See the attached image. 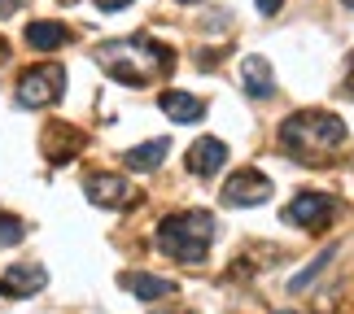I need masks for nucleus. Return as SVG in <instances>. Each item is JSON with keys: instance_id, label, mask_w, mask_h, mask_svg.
<instances>
[{"instance_id": "f257e3e1", "label": "nucleus", "mask_w": 354, "mask_h": 314, "mask_svg": "<svg viewBox=\"0 0 354 314\" xmlns=\"http://www.w3.org/2000/svg\"><path fill=\"white\" fill-rule=\"evenodd\" d=\"M97 61L114 84H127V88H149L153 79H162L171 70V52L162 44H153L149 35L110 39V44L97 48Z\"/></svg>"}, {"instance_id": "f03ea898", "label": "nucleus", "mask_w": 354, "mask_h": 314, "mask_svg": "<svg viewBox=\"0 0 354 314\" xmlns=\"http://www.w3.org/2000/svg\"><path fill=\"white\" fill-rule=\"evenodd\" d=\"M346 140V127L337 114H324V109H302V114H293L289 122L280 127V144L284 153L306 161V166H324L337 144Z\"/></svg>"}, {"instance_id": "7ed1b4c3", "label": "nucleus", "mask_w": 354, "mask_h": 314, "mask_svg": "<svg viewBox=\"0 0 354 314\" xmlns=\"http://www.w3.org/2000/svg\"><path fill=\"white\" fill-rule=\"evenodd\" d=\"M210 240H214V218L206 210L171 214V218H162V227H158V249L167 257H175V262H188V266L206 262Z\"/></svg>"}, {"instance_id": "20e7f679", "label": "nucleus", "mask_w": 354, "mask_h": 314, "mask_svg": "<svg viewBox=\"0 0 354 314\" xmlns=\"http://www.w3.org/2000/svg\"><path fill=\"white\" fill-rule=\"evenodd\" d=\"M62 92H66V70H62L57 61H44V66L22 70L13 101H18L22 109H44V105H53V101H62Z\"/></svg>"}, {"instance_id": "39448f33", "label": "nucleus", "mask_w": 354, "mask_h": 314, "mask_svg": "<svg viewBox=\"0 0 354 314\" xmlns=\"http://www.w3.org/2000/svg\"><path fill=\"white\" fill-rule=\"evenodd\" d=\"M333 210H337V197H328V193H297L289 201V210H284V223L306 227V231H324Z\"/></svg>"}, {"instance_id": "423d86ee", "label": "nucleus", "mask_w": 354, "mask_h": 314, "mask_svg": "<svg viewBox=\"0 0 354 314\" xmlns=\"http://www.w3.org/2000/svg\"><path fill=\"white\" fill-rule=\"evenodd\" d=\"M271 197V179L263 170H236L232 179L223 184V206L232 210H245V206H263Z\"/></svg>"}, {"instance_id": "0eeeda50", "label": "nucleus", "mask_w": 354, "mask_h": 314, "mask_svg": "<svg viewBox=\"0 0 354 314\" xmlns=\"http://www.w3.org/2000/svg\"><path fill=\"white\" fill-rule=\"evenodd\" d=\"M84 193H88L92 206H105V210H122V206H131V201H136L131 184L122 179V175H88Z\"/></svg>"}, {"instance_id": "6e6552de", "label": "nucleus", "mask_w": 354, "mask_h": 314, "mask_svg": "<svg viewBox=\"0 0 354 314\" xmlns=\"http://www.w3.org/2000/svg\"><path fill=\"white\" fill-rule=\"evenodd\" d=\"M44 284H48V271L39 262H18V266H9L5 275H0V293L5 297H35Z\"/></svg>"}, {"instance_id": "1a4fd4ad", "label": "nucleus", "mask_w": 354, "mask_h": 314, "mask_svg": "<svg viewBox=\"0 0 354 314\" xmlns=\"http://www.w3.org/2000/svg\"><path fill=\"white\" fill-rule=\"evenodd\" d=\"M227 161V144L214 140V135H201V140L188 148V170L197 175V179H210V175H219Z\"/></svg>"}, {"instance_id": "9d476101", "label": "nucleus", "mask_w": 354, "mask_h": 314, "mask_svg": "<svg viewBox=\"0 0 354 314\" xmlns=\"http://www.w3.org/2000/svg\"><path fill=\"white\" fill-rule=\"evenodd\" d=\"M122 288H127L131 297H140V302H162V297H171L175 293V284L171 279H162V275H145V271H127V275L118 279Z\"/></svg>"}, {"instance_id": "9b49d317", "label": "nucleus", "mask_w": 354, "mask_h": 314, "mask_svg": "<svg viewBox=\"0 0 354 314\" xmlns=\"http://www.w3.org/2000/svg\"><path fill=\"white\" fill-rule=\"evenodd\" d=\"M162 114H167L171 122H201L206 118V105H201L197 97H188V92H162Z\"/></svg>"}, {"instance_id": "f8f14e48", "label": "nucleus", "mask_w": 354, "mask_h": 314, "mask_svg": "<svg viewBox=\"0 0 354 314\" xmlns=\"http://www.w3.org/2000/svg\"><path fill=\"white\" fill-rule=\"evenodd\" d=\"M241 84L250 97H271V88H276V75H271V66L263 57H245L241 61Z\"/></svg>"}, {"instance_id": "ddd939ff", "label": "nucleus", "mask_w": 354, "mask_h": 314, "mask_svg": "<svg viewBox=\"0 0 354 314\" xmlns=\"http://www.w3.org/2000/svg\"><path fill=\"white\" fill-rule=\"evenodd\" d=\"M66 39H71V31H66L62 22H31L26 26V44L39 48V52H48V48H62Z\"/></svg>"}, {"instance_id": "4468645a", "label": "nucleus", "mask_w": 354, "mask_h": 314, "mask_svg": "<svg viewBox=\"0 0 354 314\" xmlns=\"http://www.w3.org/2000/svg\"><path fill=\"white\" fill-rule=\"evenodd\" d=\"M167 153H171V144H167V140H149V144L127 148V157H122V161H127L131 170H158Z\"/></svg>"}, {"instance_id": "2eb2a0df", "label": "nucleus", "mask_w": 354, "mask_h": 314, "mask_svg": "<svg viewBox=\"0 0 354 314\" xmlns=\"http://www.w3.org/2000/svg\"><path fill=\"white\" fill-rule=\"evenodd\" d=\"M79 144H84V135H79L75 127H53L48 131V161H71L75 153H79Z\"/></svg>"}, {"instance_id": "dca6fc26", "label": "nucleus", "mask_w": 354, "mask_h": 314, "mask_svg": "<svg viewBox=\"0 0 354 314\" xmlns=\"http://www.w3.org/2000/svg\"><path fill=\"white\" fill-rule=\"evenodd\" d=\"M26 236V227H22V218H13L0 210V249H9V244H18Z\"/></svg>"}, {"instance_id": "f3484780", "label": "nucleus", "mask_w": 354, "mask_h": 314, "mask_svg": "<svg viewBox=\"0 0 354 314\" xmlns=\"http://www.w3.org/2000/svg\"><path fill=\"white\" fill-rule=\"evenodd\" d=\"M26 0H0V18H9V13H18Z\"/></svg>"}, {"instance_id": "a211bd4d", "label": "nucleus", "mask_w": 354, "mask_h": 314, "mask_svg": "<svg viewBox=\"0 0 354 314\" xmlns=\"http://www.w3.org/2000/svg\"><path fill=\"white\" fill-rule=\"evenodd\" d=\"M254 5H258V9H263V13H276V9L284 5V0H254Z\"/></svg>"}, {"instance_id": "6ab92c4d", "label": "nucleus", "mask_w": 354, "mask_h": 314, "mask_svg": "<svg viewBox=\"0 0 354 314\" xmlns=\"http://www.w3.org/2000/svg\"><path fill=\"white\" fill-rule=\"evenodd\" d=\"M346 92L354 97V52H350V66H346Z\"/></svg>"}, {"instance_id": "aec40b11", "label": "nucleus", "mask_w": 354, "mask_h": 314, "mask_svg": "<svg viewBox=\"0 0 354 314\" xmlns=\"http://www.w3.org/2000/svg\"><path fill=\"white\" fill-rule=\"evenodd\" d=\"M122 5H127V0H97V9H105V13H110V9H122Z\"/></svg>"}, {"instance_id": "412c9836", "label": "nucleus", "mask_w": 354, "mask_h": 314, "mask_svg": "<svg viewBox=\"0 0 354 314\" xmlns=\"http://www.w3.org/2000/svg\"><path fill=\"white\" fill-rule=\"evenodd\" d=\"M162 314H193V310H162Z\"/></svg>"}, {"instance_id": "4be33fe9", "label": "nucleus", "mask_w": 354, "mask_h": 314, "mask_svg": "<svg viewBox=\"0 0 354 314\" xmlns=\"http://www.w3.org/2000/svg\"><path fill=\"white\" fill-rule=\"evenodd\" d=\"M342 5H350V9H354V0H342Z\"/></svg>"}, {"instance_id": "5701e85b", "label": "nucleus", "mask_w": 354, "mask_h": 314, "mask_svg": "<svg viewBox=\"0 0 354 314\" xmlns=\"http://www.w3.org/2000/svg\"><path fill=\"white\" fill-rule=\"evenodd\" d=\"M184 5H193V0H184Z\"/></svg>"}, {"instance_id": "b1692460", "label": "nucleus", "mask_w": 354, "mask_h": 314, "mask_svg": "<svg viewBox=\"0 0 354 314\" xmlns=\"http://www.w3.org/2000/svg\"><path fill=\"white\" fill-rule=\"evenodd\" d=\"M284 314H293V310H284Z\"/></svg>"}]
</instances>
